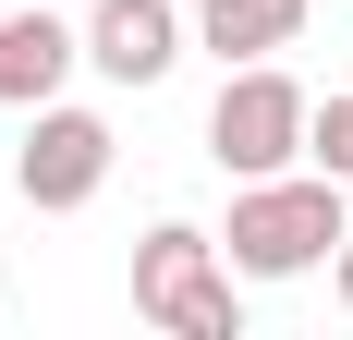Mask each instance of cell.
<instances>
[{
    "instance_id": "6da1fadb",
    "label": "cell",
    "mask_w": 353,
    "mask_h": 340,
    "mask_svg": "<svg viewBox=\"0 0 353 340\" xmlns=\"http://www.w3.org/2000/svg\"><path fill=\"white\" fill-rule=\"evenodd\" d=\"M341 182L329 170H268V182H244L232 195V231H219V268L232 279H305L341 255Z\"/></svg>"
},
{
    "instance_id": "7a4b0ae2",
    "label": "cell",
    "mask_w": 353,
    "mask_h": 340,
    "mask_svg": "<svg viewBox=\"0 0 353 340\" xmlns=\"http://www.w3.org/2000/svg\"><path fill=\"white\" fill-rule=\"evenodd\" d=\"M134 316H159L171 340H232L244 304H232V268H219V231L195 219H159L134 243Z\"/></svg>"
},
{
    "instance_id": "3957f363",
    "label": "cell",
    "mask_w": 353,
    "mask_h": 340,
    "mask_svg": "<svg viewBox=\"0 0 353 340\" xmlns=\"http://www.w3.org/2000/svg\"><path fill=\"white\" fill-rule=\"evenodd\" d=\"M305 85L281 61H232L219 73V109H208V158L232 182H268V170H305Z\"/></svg>"
},
{
    "instance_id": "277c9868",
    "label": "cell",
    "mask_w": 353,
    "mask_h": 340,
    "mask_svg": "<svg viewBox=\"0 0 353 340\" xmlns=\"http://www.w3.org/2000/svg\"><path fill=\"white\" fill-rule=\"evenodd\" d=\"M12 182H25V206H85L110 182V122L98 109H37V134H25V158H12Z\"/></svg>"
},
{
    "instance_id": "5b68a950",
    "label": "cell",
    "mask_w": 353,
    "mask_h": 340,
    "mask_svg": "<svg viewBox=\"0 0 353 340\" xmlns=\"http://www.w3.org/2000/svg\"><path fill=\"white\" fill-rule=\"evenodd\" d=\"M85 61H98L110 85H159V73L183 61V12L171 0H98V12H85Z\"/></svg>"
},
{
    "instance_id": "8992f818",
    "label": "cell",
    "mask_w": 353,
    "mask_h": 340,
    "mask_svg": "<svg viewBox=\"0 0 353 340\" xmlns=\"http://www.w3.org/2000/svg\"><path fill=\"white\" fill-rule=\"evenodd\" d=\"M73 61H85V36H73L61 12H37V0L0 12V109H49Z\"/></svg>"
},
{
    "instance_id": "52a82bcc",
    "label": "cell",
    "mask_w": 353,
    "mask_h": 340,
    "mask_svg": "<svg viewBox=\"0 0 353 340\" xmlns=\"http://www.w3.org/2000/svg\"><path fill=\"white\" fill-rule=\"evenodd\" d=\"M292 25H305V0H195V49H219V73L292 49Z\"/></svg>"
},
{
    "instance_id": "ba28073f",
    "label": "cell",
    "mask_w": 353,
    "mask_h": 340,
    "mask_svg": "<svg viewBox=\"0 0 353 340\" xmlns=\"http://www.w3.org/2000/svg\"><path fill=\"white\" fill-rule=\"evenodd\" d=\"M305 170L353 182V98H317V109H305Z\"/></svg>"
},
{
    "instance_id": "9c48e42d",
    "label": "cell",
    "mask_w": 353,
    "mask_h": 340,
    "mask_svg": "<svg viewBox=\"0 0 353 340\" xmlns=\"http://www.w3.org/2000/svg\"><path fill=\"white\" fill-rule=\"evenodd\" d=\"M329 292H341V316H353V231H341V255H329Z\"/></svg>"
}]
</instances>
